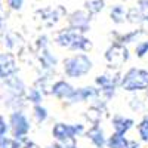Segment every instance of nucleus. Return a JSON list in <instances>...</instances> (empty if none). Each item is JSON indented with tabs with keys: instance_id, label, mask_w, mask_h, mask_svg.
Instances as JSON below:
<instances>
[{
	"instance_id": "nucleus-23",
	"label": "nucleus",
	"mask_w": 148,
	"mask_h": 148,
	"mask_svg": "<svg viewBox=\"0 0 148 148\" xmlns=\"http://www.w3.org/2000/svg\"><path fill=\"white\" fill-rule=\"evenodd\" d=\"M25 99H27L28 102H31L33 105L42 104V101H43V93H42L40 89H37L36 86H34V88H31V89L25 93Z\"/></svg>"
},
{
	"instance_id": "nucleus-37",
	"label": "nucleus",
	"mask_w": 148,
	"mask_h": 148,
	"mask_svg": "<svg viewBox=\"0 0 148 148\" xmlns=\"http://www.w3.org/2000/svg\"><path fill=\"white\" fill-rule=\"evenodd\" d=\"M147 99H148V89H147Z\"/></svg>"
},
{
	"instance_id": "nucleus-12",
	"label": "nucleus",
	"mask_w": 148,
	"mask_h": 148,
	"mask_svg": "<svg viewBox=\"0 0 148 148\" xmlns=\"http://www.w3.org/2000/svg\"><path fill=\"white\" fill-rule=\"evenodd\" d=\"M73 92H74V88L65 80H58V82L52 83L51 95H53L58 99H68Z\"/></svg>"
},
{
	"instance_id": "nucleus-36",
	"label": "nucleus",
	"mask_w": 148,
	"mask_h": 148,
	"mask_svg": "<svg viewBox=\"0 0 148 148\" xmlns=\"http://www.w3.org/2000/svg\"><path fill=\"white\" fill-rule=\"evenodd\" d=\"M3 27V14H0V28Z\"/></svg>"
},
{
	"instance_id": "nucleus-26",
	"label": "nucleus",
	"mask_w": 148,
	"mask_h": 148,
	"mask_svg": "<svg viewBox=\"0 0 148 148\" xmlns=\"http://www.w3.org/2000/svg\"><path fill=\"white\" fill-rule=\"evenodd\" d=\"M0 148H22V142L5 135V136H0Z\"/></svg>"
},
{
	"instance_id": "nucleus-35",
	"label": "nucleus",
	"mask_w": 148,
	"mask_h": 148,
	"mask_svg": "<svg viewBox=\"0 0 148 148\" xmlns=\"http://www.w3.org/2000/svg\"><path fill=\"white\" fill-rule=\"evenodd\" d=\"M125 148H141V144L136 142V141H129V139H127Z\"/></svg>"
},
{
	"instance_id": "nucleus-19",
	"label": "nucleus",
	"mask_w": 148,
	"mask_h": 148,
	"mask_svg": "<svg viewBox=\"0 0 148 148\" xmlns=\"http://www.w3.org/2000/svg\"><path fill=\"white\" fill-rule=\"evenodd\" d=\"M126 142H127V139H126V136L125 135H121V133H113L111 136L107 139V142H105V147L107 148H125V145H126Z\"/></svg>"
},
{
	"instance_id": "nucleus-21",
	"label": "nucleus",
	"mask_w": 148,
	"mask_h": 148,
	"mask_svg": "<svg viewBox=\"0 0 148 148\" xmlns=\"http://www.w3.org/2000/svg\"><path fill=\"white\" fill-rule=\"evenodd\" d=\"M21 42H22L21 37H19L18 34H15V33H8V34L3 37V45L9 49V51H14V49L19 47Z\"/></svg>"
},
{
	"instance_id": "nucleus-14",
	"label": "nucleus",
	"mask_w": 148,
	"mask_h": 148,
	"mask_svg": "<svg viewBox=\"0 0 148 148\" xmlns=\"http://www.w3.org/2000/svg\"><path fill=\"white\" fill-rule=\"evenodd\" d=\"M39 62L43 71H55L56 65H58V58L47 49H43V51H39Z\"/></svg>"
},
{
	"instance_id": "nucleus-24",
	"label": "nucleus",
	"mask_w": 148,
	"mask_h": 148,
	"mask_svg": "<svg viewBox=\"0 0 148 148\" xmlns=\"http://www.w3.org/2000/svg\"><path fill=\"white\" fill-rule=\"evenodd\" d=\"M33 116H34V119H36L37 123H43V121L47 120L49 113H47V110H46L42 104H37V105H34V108H33Z\"/></svg>"
},
{
	"instance_id": "nucleus-38",
	"label": "nucleus",
	"mask_w": 148,
	"mask_h": 148,
	"mask_svg": "<svg viewBox=\"0 0 148 148\" xmlns=\"http://www.w3.org/2000/svg\"><path fill=\"white\" fill-rule=\"evenodd\" d=\"M0 3H2V0H0Z\"/></svg>"
},
{
	"instance_id": "nucleus-33",
	"label": "nucleus",
	"mask_w": 148,
	"mask_h": 148,
	"mask_svg": "<svg viewBox=\"0 0 148 148\" xmlns=\"http://www.w3.org/2000/svg\"><path fill=\"white\" fill-rule=\"evenodd\" d=\"M8 132H9V123L3 116H0V136H5Z\"/></svg>"
},
{
	"instance_id": "nucleus-30",
	"label": "nucleus",
	"mask_w": 148,
	"mask_h": 148,
	"mask_svg": "<svg viewBox=\"0 0 148 148\" xmlns=\"http://www.w3.org/2000/svg\"><path fill=\"white\" fill-rule=\"evenodd\" d=\"M138 9L144 18V22H148V0H138Z\"/></svg>"
},
{
	"instance_id": "nucleus-18",
	"label": "nucleus",
	"mask_w": 148,
	"mask_h": 148,
	"mask_svg": "<svg viewBox=\"0 0 148 148\" xmlns=\"http://www.w3.org/2000/svg\"><path fill=\"white\" fill-rule=\"evenodd\" d=\"M126 15H127V10L123 8L121 5H116V6L111 8V10H110V18H111V21L116 22V24H123L126 21Z\"/></svg>"
},
{
	"instance_id": "nucleus-4",
	"label": "nucleus",
	"mask_w": 148,
	"mask_h": 148,
	"mask_svg": "<svg viewBox=\"0 0 148 148\" xmlns=\"http://www.w3.org/2000/svg\"><path fill=\"white\" fill-rule=\"evenodd\" d=\"M86 132V127L82 123H74V125H67V123H55L52 127V136L56 139V142L64 144L67 141L76 139L77 136H82Z\"/></svg>"
},
{
	"instance_id": "nucleus-17",
	"label": "nucleus",
	"mask_w": 148,
	"mask_h": 148,
	"mask_svg": "<svg viewBox=\"0 0 148 148\" xmlns=\"http://www.w3.org/2000/svg\"><path fill=\"white\" fill-rule=\"evenodd\" d=\"M145 31L142 28H138V30H132V31H127L125 34H114L116 36V42L121 43V45H130L133 42H136V39L139 36H142Z\"/></svg>"
},
{
	"instance_id": "nucleus-7",
	"label": "nucleus",
	"mask_w": 148,
	"mask_h": 148,
	"mask_svg": "<svg viewBox=\"0 0 148 148\" xmlns=\"http://www.w3.org/2000/svg\"><path fill=\"white\" fill-rule=\"evenodd\" d=\"M99 89L93 88V86H84V88H79V89H74V92L71 93V96L67 99L68 105H74V104H79V102H84V101H89V99H96L99 98Z\"/></svg>"
},
{
	"instance_id": "nucleus-29",
	"label": "nucleus",
	"mask_w": 148,
	"mask_h": 148,
	"mask_svg": "<svg viewBox=\"0 0 148 148\" xmlns=\"http://www.w3.org/2000/svg\"><path fill=\"white\" fill-rule=\"evenodd\" d=\"M135 53H136L138 58H144L145 55H148V40L138 43L136 47H135Z\"/></svg>"
},
{
	"instance_id": "nucleus-9",
	"label": "nucleus",
	"mask_w": 148,
	"mask_h": 148,
	"mask_svg": "<svg viewBox=\"0 0 148 148\" xmlns=\"http://www.w3.org/2000/svg\"><path fill=\"white\" fill-rule=\"evenodd\" d=\"M16 73H18V64L15 55L10 52L0 53V80H5L6 77Z\"/></svg>"
},
{
	"instance_id": "nucleus-27",
	"label": "nucleus",
	"mask_w": 148,
	"mask_h": 148,
	"mask_svg": "<svg viewBox=\"0 0 148 148\" xmlns=\"http://www.w3.org/2000/svg\"><path fill=\"white\" fill-rule=\"evenodd\" d=\"M126 19H127L129 22H132V24H142V22H144V18H142V15H141L138 6H136V8H130V9L127 10Z\"/></svg>"
},
{
	"instance_id": "nucleus-10",
	"label": "nucleus",
	"mask_w": 148,
	"mask_h": 148,
	"mask_svg": "<svg viewBox=\"0 0 148 148\" xmlns=\"http://www.w3.org/2000/svg\"><path fill=\"white\" fill-rule=\"evenodd\" d=\"M67 12L64 10V8H45L37 10V15L40 16V19L46 24L47 27H52L62 18Z\"/></svg>"
},
{
	"instance_id": "nucleus-32",
	"label": "nucleus",
	"mask_w": 148,
	"mask_h": 148,
	"mask_svg": "<svg viewBox=\"0 0 148 148\" xmlns=\"http://www.w3.org/2000/svg\"><path fill=\"white\" fill-rule=\"evenodd\" d=\"M6 3H8L9 9H12V10H21L24 0H6Z\"/></svg>"
},
{
	"instance_id": "nucleus-6",
	"label": "nucleus",
	"mask_w": 148,
	"mask_h": 148,
	"mask_svg": "<svg viewBox=\"0 0 148 148\" xmlns=\"http://www.w3.org/2000/svg\"><path fill=\"white\" fill-rule=\"evenodd\" d=\"M68 27L82 34L88 33L90 28V14L88 10H74L68 15Z\"/></svg>"
},
{
	"instance_id": "nucleus-16",
	"label": "nucleus",
	"mask_w": 148,
	"mask_h": 148,
	"mask_svg": "<svg viewBox=\"0 0 148 148\" xmlns=\"http://www.w3.org/2000/svg\"><path fill=\"white\" fill-rule=\"evenodd\" d=\"M70 51H77V52H89L92 49V42L82 33H77L74 40L71 43V46L68 47Z\"/></svg>"
},
{
	"instance_id": "nucleus-15",
	"label": "nucleus",
	"mask_w": 148,
	"mask_h": 148,
	"mask_svg": "<svg viewBox=\"0 0 148 148\" xmlns=\"http://www.w3.org/2000/svg\"><path fill=\"white\" fill-rule=\"evenodd\" d=\"M77 33H79V31L73 30L71 27L62 28L61 31L56 33V36H55V43H56L59 47H67V49H68V47L71 46V43H73V40H74V37H76Z\"/></svg>"
},
{
	"instance_id": "nucleus-34",
	"label": "nucleus",
	"mask_w": 148,
	"mask_h": 148,
	"mask_svg": "<svg viewBox=\"0 0 148 148\" xmlns=\"http://www.w3.org/2000/svg\"><path fill=\"white\" fill-rule=\"evenodd\" d=\"M21 142H22V148H40L34 141H31V139H28V138L22 139Z\"/></svg>"
},
{
	"instance_id": "nucleus-25",
	"label": "nucleus",
	"mask_w": 148,
	"mask_h": 148,
	"mask_svg": "<svg viewBox=\"0 0 148 148\" xmlns=\"http://www.w3.org/2000/svg\"><path fill=\"white\" fill-rule=\"evenodd\" d=\"M138 133L142 142H148V114L142 117V120L138 125Z\"/></svg>"
},
{
	"instance_id": "nucleus-20",
	"label": "nucleus",
	"mask_w": 148,
	"mask_h": 148,
	"mask_svg": "<svg viewBox=\"0 0 148 148\" xmlns=\"http://www.w3.org/2000/svg\"><path fill=\"white\" fill-rule=\"evenodd\" d=\"M104 114H105V113H104V111H102L101 108H98V107L92 105L88 111H86L84 117H86V120H89V121L92 123V125H99Z\"/></svg>"
},
{
	"instance_id": "nucleus-3",
	"label": "nucleus",
	"mask_w": 148,
	"mask_h": 148,
	"mask_svg": "<svg viewBox=\"0 0 148 148\" xmlns=\"http://www.w3.org/2000/svg\"><path fill=\"white\" fill-rule=\"evenodd\" d=\"M9 130L12 132V136L18 141H22L27 138V135L31 130V123L28 117L24 114L22 110H15L12 111L9 116Z\"/></svg>"
},
{
	"instance_id": "nucleus-8",
	"label": "nucleus",
	"mask_w": 148,
	"mask_h": 148,
	"mask_svg": "<svg viewBox=\"0 0 148 148\" xmlns=\"http://www.w3.org/2000/svg\"><path fill=\"white\" fill-rule=\"evenodd\" d=\"M3 88L8 93V96H19V98H25V84L24 82L16 76V74H12V76L6 77L3 80Z\"/></svg>"
},
{
	"instance_id": "nucleus-5",
	"label": "nucleus",
	"mask_w": 148,
	"mask_h": 148,
	"mask_svg": "<svg viewBox=\"0 0 148 148\" xmlns=\"http://www.w3.org/2000/svg\"><path fill=\"white\" fill-rule=\"evenodd\" d=\"M130 58L129 49L126 45H121L119 42L113 43L105 51V61L108 62V67L113 70H120L123 64H126Z\"/></svg>"
},
{
	"instance_id": "nucleus-22",
	"label": "nucleus",
	"mask_w": 148,
	"mask_h": 148,
	"mask_svg": "<svg viewBox=\"0 0 148 148\" xmlns=\"http://www.w3.org/2000/svg\"><path fill=\"white\" fill-rule=\"evenodd\" d=\"M84 8L90 15H96L105 8V2L104 0H88L84 3Z\"/></svg>"
},
{
	"instance_id": "nucleus-28",
	"label": "nucleus",
	"mask_w": 148,
	"mask_h": 148,
	"mask_svg": "<svg viewBox=\"0 0 148 148\" xmlns=\"http://www.w3.org/2000/svg\"><path fill=\"white\" fill-rule=\"evenodd\" d=\"M49 37L46 34H42L37 37V40H36V49H37V52L39 51H43V49H47L49 47Z\"/></svg>"
},
{
	"instance_id": "nucleus-31",
	"label": "nucleus",
	"mask_w": 148,
	"mask_h": 148,
	"mask_svg": "<svg viewBox=\"0 0 148 148\" xmlns=\"http://www.w3.org/2000/svg\"><path fill=\"white\" fill-rule=\"evenodd\" d=\"M129 107H130L133 111H141V110L144 108V102H142L141 98L133 96V98H130V101H129Z\"/></svg>"
},
{
	"instance_id": "nucleus-11",
	"label": "nucleus",
	"mask_w": 148,
	"mask_h": 148,
	"mask_svg": "<svg viewBox=\"0 0 148 148\" xmlns=\"http://www.w3.org/2000/svg\"><path fill=\"white\" fill-rule=\"evenodd\" d=\"M84 135H86V138L93 144L95 148H105L107 138H105L104 129L99 125H92L88 130L84 132Z\"/></svg>"
},
{
	"instance_id": "nucleus-2",
	"label": "nucleus",
	"mask_w": 148,
	"mask_h": 148,
	"mask_svg": "<svg viewBox=\"0 0 148 148\" xmlns=\"http://www.w3.org/2000/svg\"><path fill=\"white\" fill-rule=\"evenodd\" d=\"M120 88L126 92H141L148 89V70L130 68L121 76Z\"/></svg>"
},
{
	"instance_id": "nucleus-13",
	"label": "nucleus",
	"mask_w": 148,
	"mask_h": 148,
	"mask_svg": "<svg viewBox=\"0 0 148 148\" xmlns=\"http://www.w3.org/2000/svg\"><path fill=\"white\" fill-rule=\"evenodd\" d=\"M111 126H113L114 132L116 133H121V135H126L133 126H135V121L129 117H125V116H113L111 119Z\"/></svg>"
},
{
	"instance_id": "nucleus-1",
	"label": "nucleus",
	"mask_w": 148,
	"mask_h": 148,
	"mask_svg": "<svg viewBox=\"0 0 148 148\" xmlns=\"http://www.w3.org/2000/svg\"><path fill=\"white\" fill-rule=\"evenodd\" d=\"M92 67H93L92 59L84 53L71 55V56L65 58L64 62H62L64 73L70 79H82V77H84L86 74H89Z\"/></svg>"
}]
</instances>
